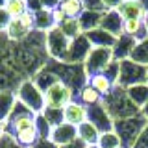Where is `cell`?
Masks as SVG:
<instances>
[{"label":"cell","mask_w":148,"mask_h":148,"mask_svg":"<svg viewBox=\"0 0 148 148\" xmlns=\"http://www.w3.org/2000/svg\"><path fill=\"white\" fill-rule=\"evenodd\" d=\"M104 106L113 120L130 119V117H135V115H141V109L130 100L128 91L119 87V85H115V89L104 98Z\"/></svg>","instance_id":"obj_1"},{"label":"cell","mask_w":148,"mask_h":148,"mask_svg":"<svg viewBox=\"0 0 148 148\" xmlns=\"http://www.w3.org/2000/svg\"><path fill=\"white\" fill-rule=\"evenodd\" d=\"M148 124V120L143 117V115H135V117L130 119H120L115 120V133L120 137V145L122 148H133L137 137L141 135V132L145 130V126Z\"/></svg>","instance_id":"obj_2"},{"label":"cell","mask_w":148,"mask_h":148,"mask_svg":"<svg viewBox=\"0 0 148 148\" xmlns=\"http://www.w3.org/2000/svg\"><path fill=\"white\" fill-rule=\"evenodd\" d=\"M17 100L21 104H24L32 113L39 115L46 109V102H45V92L39 89V87L34 83V80H24L18 83V87L15 89Z\"/></svg>","instance_id":"obj_3"},{"label":"cell","mask_w":148,"mask_h":148,"mask_svg":"<svg viewBox=\"0 0 148 148\" xmlns=\"http://www.w3.org/2000/svg\"><path fill=\"white\" fill-rule=\"evenodd\" d=\"M146 71L145 65H139L132 59H124L120 61V76H119V87L128 89V87L139 85V83H146Z\"/></svg>","instance_id":"obj_4"},{"label":"cell","mask_w":148,"mask_h":148,"mask_svg":"<svg viewBox=\"0 0 148 148\" xmlns=\"http://www.w3.org/2000/svg\"><path fill=\"white\" fill-rule=\"evenodd\" d=\"M111 61H113V48H100V46H92V50L89 52L85 63H83V69H85L87 78L104 72Z\"/></svg>","instance_id":"obj_5"},{"label":"cell","mask_w":148,"mask_h":148,"mask_svg":"<svg viewBox=\"0 0 148 148\" xmlns=\"http://www.w3.org/2000/svg\"><path fill=\"white\" fill-rule=\"evenodd\" d=\"M72 100H76V92L63 82L54 83V85L45 92L46 108H52V109H65Z\"/></svg>","instance_id":"obj_6"},{"label":"cell","mask_w":148,"mask_h":148,"mask_svg":"<svg viewBox=\"0 0 148 148\" xmlns=\"http://www.w3.org/2000/svg\"><path fill=\"white\" fill-rule=\"evenodd\" d=\"M69 45H71V39L59 30V26L52 28V30L46 34V54H48L50 59H56V61H63L65 56H67Z\"/></svg>","instance_id":"obj_7"},{"label":"cell","mask_w":148,"mask_h":148,"mask_svg":"<svg viewBox=\"0 0 148 148\" xmlns=\"http://www.w3.org/2000/svg\"><path fill=\"white\" fill-rule=\"evenodd\" d=\"M91 50H92V45L89 43L87 35H85V34L78 35L76 39H72V41H71V45H69V50H67V56H65L63 63L83 65Z\"/></svg>","instance_id":"obj_8"},{"label":"cell","mask_w":148,"mask_h":148,"mask_svg":"<svg viewBox=\"0 0 148 148\" xmlns=\"http://www.w3.org/2000/svg\"><path fill=\"white\" fill-rule=\"evenodd\" d=\"M89 122H92L96 126L100 133H106V132H113V126H115V120L111 119V115L108 113L104 102L98 106H92L89 108Z\"/></svg>","instance_id":"obj_9"},{"label":"cell","mask_w":148,"mask_h":148,"mask_svg":"<svg viewBox=\"0 0 148 148\" xmlns=\"http://www.w3.org/2000/svg\"><path fill=\"white\" fill-rule=\"evenodd\" d=\"M63 117H65V122L72 124V126H80V124L87 122L89 120V108L82 104L78 100H72L67 108L63 109Z\"/></svg>","instance_id":"obj_10"},{"label":"cell","mask_w":148,"mask_h":148,"mask_svg":"<svg viewBox=\"0 0 148 148\" xmlns=\"http://www.w3.org/2000/svg\"><path fill=\"white\" fill-rule=\"evenodd\" d=\"M74 139H78V128L69 122H63L59 126L52 128V133H50V141L56 143L58 146H65L69 143H72Z\"/></svg>","instance_id":"obj_11"},{"label":"cell","mask_w":148,"mask_h":148,"mask_svg":"<svg viewBox=\"0 0 148 148\" xmlns=\"http://www.w3.org/2000/svg\"><path fill=\"white\" fill-rule=\"evenodd\" d=\"M122 24H124V18L120 17V13L117 9H111V11H104V17H102V24L100 28L106 32H109L111 35H115L119 39L122 35Z\"/></svg>","instance_id":"obj_12"},{"label":"cell","mask_w":148,"mask_h":148,"mask_svg":"<svg viewBox=\"0 0 148 148\" xmlns=\"http://www.w3.org/2000/svg\"><path fill=\"white\" fill-rule=\"evenodd\" d=\"M135 46H137V41L133 39V37L120 35L119 39H117V43H115V46H113V59H117V61L130 59Z\"/></svg>","instance_id":"obj_13"},{"label":"cell","mask_w":148,"mask_h":148,"mask_svg":"<svg viewBox=\"0 0 148 148\" xmlns=\"http://www.w3.org/2000/svg\"><path fill=\"white\" fill-rule=\"evenodd\" d=\"M117 11L120 13V17H122L124 21H128V18H139V21H143V18L148 15V11L141 6L139 0H124L119 6Z\"/></svg>","instance_id":"obj_14"},{"label":"cell","mask_w":148,"mask_h":148,"mask_svg":"<svg viewBox=\"0 0 148 148\" xmlns=\"http://www.w3.org/2000/svg\"><path fill=\"white\" fill-rule=\"evenodd\" d=\"M87 39L92 46H100V48H113L115 43H117V37L111 35L109 32L102 30V28H96L92 32H87Z\"/></svg>","instance_id":"obj_15"},{"label":"cell","mask_w":148,"mask_h":148,"mask_svg":"<svg viewBox=\"0 0 148 148\" xmlns=\"http://www.w3.org/2000/svg\"><path fill=\"white\" fill-rule=\"evenodd\" d=\"M17 104V95L13 89L0 91V122H6L11 117V111Z\"/></svg>","instance_id":"obj_16"},{"label":"cell","mask_w":148,"mask_h":148,"mask_svg":"<svg viewBox=\"0 0 148 148\" xmlns=\"http://www.w3.org/2000/svg\"><path fill=\"white\" fill-rule=\"evenodd\" d=\"M45 63H46V61H45ZM32 80H34V83H35L37 87H39L41 91L46 92V91L50 89V87L54 85V83H58V82H59V78L56 76V74L50 71V69L46 67V65H43V67H41L39 71L35 72V76L32 78Z\"/></svg>","instance_id":"obj_17"},{"label":"cell","mask_w":148,"mask_h":148,"mask_svg":"<svg viewBox=\"0 0 148 148\" xmlns=\"http://www.w3.org/2000/svg\"><path fill=\"white\" fill-rule=\"evenodd\" d=\"M102 17H104V11H89V9H85L80 15V18H78L82 32L87 34V32H92V30H96V28H100Z\"/></svg>","instance_id":"obj_18"},{"label":"cell","mask_w":148,"mask_h":148,"mask_svg":"<svg viewBox=\"0 0 148 148\" xmlns=\"http://www.w3.org/2000/svg\"><path fill=\"white\" fill-rule=\"evenodd\" d=\"M34 28L35 32L41 34H48L52 28H56V21H54V13L48 9H41V11L34 13Z\"/></svg>","instance_id":"obj_19"},{"label":"cell","mask_w":148,"mask_h":148,"mask_svg":"<svg viewBox=\"0 0 148 148\" xmlns=\"http://www.w3.org/2000/svg\"><path fill=\"white\" fill-rule=\"evenodd\" d=\"M78 102H82L85 108H92V106H98L104 102V96L100 95L98 91L95 89V87H91L89 83H87L85 87H82L80 92H78Z\"/></svg>","instance_id":"obj_20"},{"label":"cell","mask_w":148,"mask_h":148,"mask_svg":"<svg viewBox=\"0 0 148 148\" xmlns=\"http://www.w3.org/2000/svg\"><path fill=\"white\" fill-rule=\"evenodd\" d=\"M78 139L80 141H83L87 146L91 145H98V139H100V132L96 130V126L92 122H83L78 126Z\"/></svg>","instance_id":"obj_21"},{"label":"cell","mask_w":148,"mask_h":148,"mask_svg":"<svg viewBox=\"0 0 148 148\" xmlns=\"http://www.w3.org/2000/svg\"><path fill=\"white\" fill-rule=\"evenodd\" d=\"M32 32H34V30H30L21 18H13L11 24H9V28H8V32H6V37L9 41H24Z\"/></svg>","instance_id":"obj_22"},{"label":"cell","mask_w":148,"mask_h":148,"mask_svg":"<svg viewBox=\"0 0 148 148\" xmlns=\"http://www.w3.org/2000/svg\"><path fill=\"white\" fill-rule=\"evenodd\" d=\"M128 96L139 109H143L148 104V83H139V85L128 87Z\"/></svg>","instance_id":"obj_23"},{"label":"cell","mask_w":148,"mask_h":148,"mask_svg":"<svg viewBox=\"0 0 148 148\" xmlns=\"http://www.w3.org/2000/svg\"><path fill=\"white\" fill-rule=\"evenodd\" d=\"M59 9L65 13L67 18H80V15L85 11L83 0H61Z\"/></svg>","instance_id":"obj_24"},{"label":"cell","mask_w":148,"mask_h":148,"mask_svg":"<svg viewBox=\"0 0 148 148\" xmlns=\"http://www.w3.org/2000/svg\"><path fill=\"white\" fill-rule=\"evenodd\" d=\"M87 83H89L91 87H95V89L98 91L100 95L104 96V98H106V96H108L109 92L115 89V85H113V83H111V82L108 80V76H106L104 72H100V74H95V76H91Z\"/></svg>","instance_id":"obj_25"},{"label":"cell","mask_w":148,"mask_h":148,"mask_svg":"<svg viewBox=\"0 0 148 148\" xmlns=\"http://www.w3.org/2000/svg\"><path fill=\"white\" fill-rule=\"evenodd\" d=\"M13 139L17 141L18 146H22V148H32L37 141H39V133H37L35 128H32V130H24V132L15 133V135H13Z\"/></svg>","instance_id":"obj_26"},{"label":"cell","mask_w":148,"mask_h":148,"mask_svg":"<svg viewBox=\"0 0 148 148\" xmlns=\"http://www.w3.org/2000/svg\"><path fill=\"white\" fill-rule=\"evenodd\" d=\"M59 30L63 32L65 35L69 37V39H76L78 35H82V28H80V22H78V18H65V21L59 24Z\"/></svg>","instance_id":"obj_27"},{"label":"cell","mask_w":148,"mask_h":148,"mask_svg":"<svg viewBox=\"0 0 148 148\" xmlns=\"http://www.w3.org/2000/svg\"><path fill=\"white\" fill-rule=\"evenodd\" d=\"M132 61H135L139 65H145V67H148V39L141 41V43H137V46L133 48L132 52Z\"/></svg>","instance_id":"obj_28"},{"label":"cell","mask_w":148,"mask_h":148,"mask_svg":"<svg viewBox=\"0 0 148 148\" xmlns=\"http://www.w3.org/2000/svg\"><path fill=\"white\" fill-rule=\"evenodd\" d=\"M98 146L100 148H122V145H120V137L115 133V130H113V132L100 133Z\"/></svg>","instance_id":"obj_29"},{"label":"cell","mask_w":148,"mask_h":148,"mask_svg":"<svg viewBox=\"0 0 148 148\" xmlns=\"http://www.w3.org/2000/svg\"><path fill=\"white\" fill-rule=\"evenodd\" d=\"M6 11L9 13L11 18H18L28 11V2L26 0H11L6 4Z\"/></svg>","instance_id":"obj_30"},{"label":"cell","mask_w":148,"mask_h":148,"mask_svg":"<svg viewBox=\"0 0 148 148\" xmlns=\"http://www.w3.org/2000/svg\"><path fill=\"white\" fill-rule=\"evenodd\" d=\"M35 130L39 133V139H50V133H52V126L46 120V117L43 113H39L35 117Z\"/></svg>","instance_id":"obj_31"},{"label":"cell","mask_w":148,"mask_h":148,"mask_svg":"<svg viewBox=\"0 0 148 148\" xmlns=\"http://www.w3.org/2000/svg\"><path fill=\"white\" fill-rule=\"evenodd\" d=\"M43 115L46 117V120L50 122V126L56 128L59 126V124L65 122V117H63V109H52V108H46L43 111Z\"/></svg>","instance_id":"obj_32"},{"label":"cell","mask_w":148,"mask_h":148,"mask_svg":"<svg viewBox=\"0 0 148 148\" xmlns=\"http://www.w3.org/2000/svg\"><path fill=\"white\" fill-rule=\"evenodd\" d=\"M104 74L108 76V80L113 83V85H119V76H120V61H117V59H113L108 69L104 71Z\"/></svg>","instance_id":"obj_33"},{"label":"cell","mask_w":148,"mask_h":148,"mask_svg":"<svg viewBox=\"0 0 148 148\" xmlns=\"http://www.w3.org/2000/svg\"><path fill=\"white\" fill-rule=\"evenodd\" d=\"M28 115H35V113H32V111L28 109L24 104H21V102L17 100L15 108H13V111H11V117H9V120H15V119H22V117H28Z\"/></svg>","instance_id":"obj_34"},{"label":"cell","mask_w":148,"mask_h":148,"mask_svg":"<svg viewBox=\"0 0 148 148\" xmlns=\"http://www.w3.org/2000/svg\"><path fill=\"white\" fill-rule=\"evenodd\" d=\"M11 21H13V18L9 17V13L6 11V8H2V9H0V35L8 32L9 24H11Z\"/></svg>","instance_id":"obj_35"},{"label":"cell","mask_w":148,"mask_h":148,"mask_svg":"<svg viewBox=\"0 0 148 148\" xmlns=\"http://www.w3.org/2000/svg\"><path fill=\"white\" fill-rule=\"evenodd\" d=\"M133 148H148V124L145 126V130L141 132V135L137 137L135 145H133Z\"/></svg>","instance_id":"obj_36"},{"label":"cell","mask_w":148,"mask_h":148,"mask_svg":"<svg viewBox=\"0 0 148 148\" xmlns=\"http://www.w3.org/2000/svg\"><path fill=\"white\" fill-rule=\"evenodd\" d=\"M83 6L89 11H106L102 0H83Z\"/></svg>","instance_id":"obj_37"},{"label":"cell","mask_w":148,"mask_h":148,"mask_svg":"<svg viewBox=\"0 0 148 148\" xmlns=\"http://www.w3.org/2000/svg\"><path fill=\"white\" fill-rule=\"evenodd\" d=\"M0 148H22L17 145V141L13 139V135H9V133H6L2 139H0Z\"/></svg>","instance_id":"obj_38"},{"label":"cell","mask_w":148,"mask_h":148,"mask_svg":"<svg viewBox=\"0 0 148 148\" xmlns=\"http://www.w3.org/2000/svg\"><path fill=\"white\" fill-rule=\"evenodd\" d=\"M59 4H61V0H41V6H43V9H48V11L58 9Z\"/></svg>","instance_id":"obj_39"},{"label":"cell","mask_w":148,"mask_h":148,"mask_svg":"<svg viewBox=\"0 0 148 148\" xmlns=\"http://www.w3.org/2000/svg\"><path fill=\"white\" fill-rule=\"evenodd\" d=\"M32 148H59V146L56 145V143H52L50 139H39Z\"/></svg>","instance_id":"obj_40"},{"label":"cell","mask_w":148,"mask_h":148,"mask_svg":"<svg viewBox=\"0 0 148 148\" xmlns=\"http://www.w3.org/2000/svg\"><path fill=\"white\" fill-rule=\"evenodd\" d=\"M124 0H102L106 11H111V9H119V6L122 4Z\"/></svg>","instance_id":"obj_41"},{"label":"cell","mask_w":148,"mask_h":148,"mask_svg":"<svg viewBox=\"0 0 148 148\" xmlns=\"http://www.w3.org/2000/svg\"><path fill=\"white\" fill-rule=\"evenodd\" d=\"M43 9V6H41V0H28V11L30 13H37Z\"/></svg>","instance_id":"obj_42"},{"label":"cell","mask_w":148,"mask_h":148,"mask_svg":"<svg viewBox=\"0 0 148 148\" xmlns=\"http://www.w3.org/2000/svg\"><path fill=\"white\" fill-rule=\"evenodd\" d=\"M52 13H54V21H56V26H59V24H61V22L65 21V18H67V17H65V13H63V11H61L59 8H58V9H54Z\"/></svg>","instance_id":"obj_43"},{"label":"cell","mask_w":148,"mask_h":148,"mask_svg":"<svg viewBox=\"0 0 148 148\" xmlns=\"http://www.w3.org/2000/svg\"><path fill=\"white\" fill-rule=\"evenodd\" d=\"M59 148H87V145L83 141H80V139H74L72 143H69V145H65V146H59Z\"/></svg>","instance_id":"obj_44"},{"label":"cell","mask_w":148,"mask_h":148,"mask_svg":"<svg viewBox=\"0 0 148 148\" xmlns=\"http://www.w3.org/2000/svg\"><path fill=\"white\" fill-rule=\"evenodd\" d=\"M6 126H8V120L6 122H0V139L6 135Z\"/></svg>","instance_id":"obj_45"},{"label":"cell","mask_w":148,"mask_h":148,"mask_svg":"<svg viewBox=\"0 0 148 148\" xmlns=\"http://www.w3.org/2000/svg\"><path fill=\"white\" fill-rule=\"evenodd\" d=\"M141 115H143V117H145V119L148 120V104H146V106H145V108H143V109H141Z\"/></svg>","instance_id":"obj_46"},{"label":"cell","mask_w":148,"mask_h":148,"mask_svg":"<svg viewBox=\"0 0 148 148\" xmlns=\"http://www.w3.org/2000/svg\"><path fill=\"white\" fill-rule=\"evenodd\" d=\"M139 2H141V6H143V8H145L146 11H148V0H139Z\"/></svg>","instance_id":"obj_47"},{"label":"cell","mask_w":148,"mask_h":148,"mask_svg":"<svg viewBox=\"0 0 148 148\" xmlns=\"http://www.w3.org/2000/svg\"><path fill=\"white\" fill-rule=\"evenodd\" d=\"M143 22H145V26H146V32H148V15L143 18Z\"/></svg>","instance_id":"obj_48"},{"label":"cell","mask_w":148,"mask_h":148,"mask_svg":"<svg viewBox=\"0 0 148 148\" xmlns=\"http://www.w3.org/2000/svg\"><path fill=\"white\" fill-rule=\"evenodd\" d=\"M6 4H8L6 0H0V9H2V8H6Z\"/></svg>","instance_id":"obj_49"},{"label":"cell","mask_w":148,"mask_h":148,"mask_svg":"<svg viewBox=\"0 0 148 148\" xmlns=\"http://www.w3.org/2000/svg\"><path fill=\"white\" fill-rule=\"evenodd\" d=\"M87 148H100L98 145H91V146H87Z\"/></svg>","instance_id":"obj_50"},{"label":"cell","mask_w":148,"mask_h":148,"mask_svg":"<svg viewBox=\"0 0 148 148\" xmlns=\"http://www.w3.org/2000/svg\"><path fill=\"white\" fill-rule=\"evenodd\" d=\"M148 69V67H146ZM146 83H148V71H146Z\"/></svg>","instance_id":"obj_51"},{"label":"cell","mask_w":148,"mask_h":148,"mask_svg":"<svg viewBox=\"0 0 148 148\" xmlns=\"http://www.w3.org/2000/svg\"><path fill=\"white\" fill-rule=\"evenodd\" d=\"M6 2H11V0H6Z\"/></svg>","instance_id":"obj_52"},{"label":"cell","mask_w":148,"mask_h":148,"mask_svg":"<svg viewBox=\"0 0 148 148\" xmlns=\"http://www.w3.org/2000/svg\"><path fill=\"white\" fill-rule=\"evenodd\" d=\"M26 2H28V0H26Z\"/></svg>","instance_id":"obj_53"}]
</instances>
